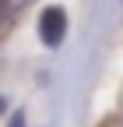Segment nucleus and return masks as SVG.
<instances>
[{"label":"nucleus","instance_id":"obj_1","mask_svg":"<svg viewBox=\"0 0 123 127\" xmlns=\"http://www.w3.org/2000/svg\"><path fill=\"white\" fill-rule=\"evenodd\" d=\"M63 25H67V14L60 11V7L46 11L42 14V39L46 42H60V39H63Z\"/></svg>","mask_w":123,"mask_h":127}]
</instances>
